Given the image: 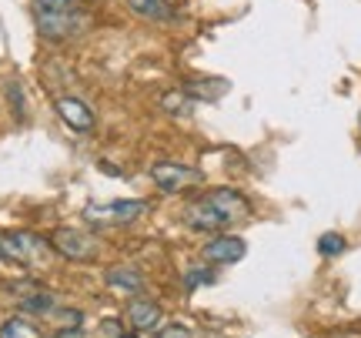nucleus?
Returning a JSON list of instances; mask_svg holds the SVG:
<instances>
[{
    "label": "nucleus",
    "instance_id": "obj_21",
    "mask_svg": "<svg viewBox=\"0 0 361 338\" xmlns=\"http://www.w3.org/2000/svg\"><path fill=\"white\" fill-rule=\"evenodd\" d=\"M11 101H13V107H17V114H24V91H20L17 84H11Z\"/></svg>",
    "mask_w": 361,
    "mask_h": 338
},
{
    "label": "nucleus",
    "instance_id": "obj_20",
    "mask_svg": "<svg viewBox=\"0 0 361 338\" xmlns=\"http://www.w3.org/2000/svg\"><path fill=\"white\" fill-rule=\"evenodd\" d=\"M40 7H51V11H74L78 0H37Z\"/></svg>",
    "mask_w": 361,
    "mask_h": 338
},
{
    "label": "nucleus",
    "instance_id": "obj_4",
    "mask_svg": "<svg viewBox=\"0 0 361 338\" xmlns=\"http://www.w3.org/2000/svg\"><path fill=\"white\" fill-rule=\"evenodd\" d=\"M147 174H151L157 191H164V195H180V191H191V188H197V184L204 181V174L197 168L174 164V161H157V164H151Z\"/></svg>",
    "mask_w": 361,
    "mask_h": 338
},
{
    "label": "nucleus",
    "instance_id": "obj_3",
    "mask_svg": "<svg viewBox=\"0 0 361 338\" xmlns=\"http://www.w3.org/2000/svg\"><path fill=\"white\" fill-rule=\"evenodd\" d=\"M34 17H37V30L40 37L47 40H67L80 34L87 27V13H78V11H51V7H34Z\"/></svg>",
    "mask_w": 361,
    "mask_h": 338
},
{
    "label": "nucleus",
    "instance_id": "obj_22",
    "mask_svg": "<svg viewBox=\"0 0 361 338\" xmlns=\"http://www.w3.org/2000/svg\"><path fill=\"white\" fill-rule=\"evenodd\" d=\"M57 338H87L80 328H67V332H57Z\"/></svg>",
    "mask_w": 361,
    "mask_h": 338
},
{
    "label": "nucleus",
    "instance_id": "obj_23",
    "mask_svg": "<svg viewBox=\"0 0 361 338\" xmlns=\"http://www.w3.org/2000/svg\"><path fill=\"white\" fill-rule=\"evenodd\" d=\"M124 338H137V335H128V332H124Z\"/></svg>",
    "mask_w": 361,
    "mask_h": 338
},
{
    "label": "nucleus",
    "instance_id": "obj_6",
    "mask_svg": "<svg viewBox=\"0 0 361 338\" xmlns=\"http://www.w3.org/2000/svg\"><path fill=\"white\" fill-rule=\"evenodd\" d=\"M144 211H147V201H111V205H87L84 218L90 224H130Z\"/></svg>",
    "mask_w": 361,
    "mask_h": 338
},
{
    "label": "nucleus",
    "instance_id": "obj_16",
    "mask_svg": "<svg viewBox=\"0 0 361 338\" xmlns=\"http://www.w3.org/2000/svg\"><path fill=\"white\" fill-rule=\"evenodd\" d=\"M51 318H54V325L61 328V332H67V328H80V322H84V315L78 312V308H54L51 312Z\"/></svg>",
    "mask_w": 361,
    "mask_h": 338
},
{
    "label": "nucleus",
    "instance_id": "obj_2",
    "mask_svg": "<svg viewBox=\"0 0 361 338\" xmlns=\"http://www.w3.org/2000/svg\"><path fill=\"white\" fill-rule=\"evenodd\" d=\"M57 255L54 245L30 231H0V261L20 265V268H44Z\"/></svg>",
    "mask_w": 361,
    "mask_h": 338
},
{
    "label": "nucleus",
    "instance_id": "obj_5",
    "mask_svg": "<svg viewBox=\"0 0 361 338\" xmlns=\"http://www.w3.org/2000/svg\"><path fill=\"white\" fill-rule=\"evenodd\" d=\"M51 245L57 255H64L71 261H90L97 258V251H101V245L94 241V234L74 231V228H57L51 234Z\"/></svg>",
    "mask_w": 361,
    "mask_h": 338
},
{
    "label": "nucleus",
    "instance_id": "obj_1",
    "mask_svg": "<svg viewBox=\"0 0 361 338\" xmlns=\"http://www.w3.org/2000/svg\"><path fill=\"white\" fill-rule=\"evenodd\" d=\"M247 218V198L234 188H214L184 208V224L194 231H224Z\"/></svg>",
    "mask_w": 361,
    "mask_h": 338
},
{
    "label": "nucleus",
    "instance_id": "obj_12",
    "mask_svg": "<svg viewBox=\"0 0 361 338\" xmlns=\"http://www.w3.org/2000/svg\"><path fill=\"white\" fill-rule=\"evenodd\" d=\"M184 91L191 94L194 101H218L221 94H228V80H191V84H184Z\"/></svg>",
    "mask_w": 361,
    "mask_h": 338
},
{
    "label": "nucleus",
    "instance_id": "obj_10",
    "mask_svg": "<svg viewBox=\"0 0 361 338\" xmlns=\"http://www.w3.org/2000/svg\"><path fill=\"white\" fill-rule=\"evenodd\" d=\"M107 288H114L121 295H141L144 291V274L130 265H121V268H111L107 272Z\"/></svg>",
    "mask_w": 361,
    "mask_h": 338
},
{
    "label": "nucleus",
    "instance_id": "obj_15",
    "mask_svg": "<svg viewBox=\"0 0 361 338\" xmlns=\"http://www.w3.org/2000/svg\"><path fill=\"white\" fill-rule=\"evenodd\" d=\"M345 238H341V234H335V231H328V234H322V238H318V251H322L324 258H335V255H341V251H345Z\"/></svg>",
    "mask_w": 361,
    "mask_h": 338
},
{
    "label": "nucleus",
    "instance_id": "obj_18",
    "mask_svg": "<svg viewBox=\"0 0 361 338\" xmlns=\"http://www.w3.org/2000/svg\"><path fill=\"white\" fill-rule=\"evenodd\" d=\"M211 282H214V274L207 272V268H201V272H191V274H188V282H184V285H188V288H191V291H194V288L211 285Z\"/></svg>",
    "mask_w": 361,
    "mask_h": 338
},
{
    "label": "nucleus",
    "instance_id": "obj_7",
    "mask_svg": "<svg viewBox=\"0 0 361 338\" xmlns=\"http://www.w3.org/2000/svg\"><path fill=\"white\" fill-rule=\"evenodd\" d=\"M247 245L238 234H218L204 245V261L207 265H234V261L245 258Z\"/></svg>",
    "mask_w": 361,
    "mask_h": 338
},
{
    "label": "nucleus",
    "instance_id": "obj_19",
    "mask_svg": "<svg viewBox=\"0 0 361 338\" xmlns=\"http://www.w3.org/2000/svg\"><path fill=\"white\" fill-rule=\"evenodd\" d=\"M157 338H194V335H191V328H184V325H168V328H161Z\"/></svg>",
    "mask_w": 361,
    "mask_h": 338
},
{
    "label": "nucleus",
    "instance_id": "obj_13",
    "mask_svg": "<svg viewBox=\"0 0 361 338\" xmlns=\"http://www.w3.org/2000/svg\"><path fill=\"white\" fill-rule=\"evenodd\" d=\"M161 107H164L168 114H191L194 97L184 91V87H180V91H168L164 97H161Z\"/></svg>",
    "mask_w": 361,
    "mask_h": 338
},
{
    "label": "nucleus",
    "instance_id": "obj_11",
    "mask_svg": "<svg viewBox=\"0 0 361 338\" xmlns=\"http://www.w3.org/2000/svg\"><path fill=\"white\" fill-rule=\"evenodd\" d=\"M128 7L144 20H157V24L174 20V4L171 0H128Z\"/></svg>",
    "mask_w": 361,
    "mask_h": 338
},
{
    "label": "nucleus",
    "instance_id": "obj_9",
    "mask_svg": "<svg viewBox=\"0 0 361 338\" xmlns=\"http://www.w3.org/2000/svg\"><path fill=\"white\" fill-rule=\"evenodd\" d=\"M161 305H154V301H147V298H137V301H130L128 305V322L137 332H151V328L161 325Z\"/></svg>",
    "mask_w": 361,
    "mask_h": 338
},
{
    "label": "nucleus",
    "instance_id": "obj_8",
    "mask_svg": "<svg viewBox=\"0 0 361 338\" xmlns=\"http://www.w3.org/2000/svg\"><path fill=\"white\" fill-rule=\"evenodd\" d=\"M54 107H57V114H61V121H64L71 131H78V134H87V131H94V111H90L80 97H71V94H64V97H57L54 101Z\"/></svg>",
    "mask_w": 361,
    "mask_h": 338
},
{
    "label": "nucleus",
    "instance_id": "obj_17",
    "mask_svg": "<svg viewBox=\"0 0 361 338\" xmlns=\"http://www.w3.org/2000/svg\"><path fill=\"white\" fill-rule=\"evenodd\" d=\"M97 338H124V325L117 318H104L97 325Z\"/></svg>",
    "mask_w": 361,
    "mask_h": 338
},
{
    "label": "nucleus",
    "instance_id": "obj_14",
    "mask_svg": "<svg viewBox=\"0 0 361 338\" xmlns=\"http://www.w3.org/2000/svg\"><path fill=\"white\" fill-rule=\"evenodd\" d=\"M0 338H44V335L24 318H11V322L0 325Z\"/></svg>",
    "mask_w": 361,
    "mask_h": 338
}]
</instances>
